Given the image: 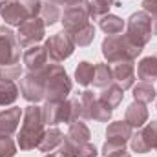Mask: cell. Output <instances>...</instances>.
<instances>
[{"label": "cell", "mask_w": 157, "mask_h": 157, "mask_svg": "<svg viewBox=\"0 0 157 157\" xmlns=\"http://www.w3.org/2000/svg\"><path fill=\"white\" fill-rule=\"evenodd\" d=\"M93 73H95V64L88 62V60H82L78 62V66L75 68V80H77L78 86H90L93 82Z\"/></svg>", "instance_id": "obj_28"}, {"label": "cell", "mask_w": 157, "mask_h": 157, "mask_svg": "<svg viewBox=\"0 0 157 157\" xmlns=\"http://www.w3.org/2000/svg\"><path fill=\"white\" fill-rule=\"evenodd\" d=\"M24 115V112L17 106L6 108L0 112V133L2 135H13L18 128L20 117Z\"/></svg>", "instance_id": "obj_18"}, {"label": "cell", "mask_w": 157, "mask_h": 157, "mask_svg": "<svg viewBox=\"0 0 157 157\" xmlns=\"http://www.w3.org/2000/svg\"><path fill=\"white\" fill-rule=\"evenodd\" d=\"M152 33L157 37V18H152Z\"/></svg>", "instance_id": "obj_37"}, {"label": "cell", "mask_w": 157, "mask_h": 157, "mask_svg": "<svg viewBox=\"0 0 157 157\" xmlns=\"http://www.w3.org/2000/svg\"><path fill=\"white\" fill-rule=\"evenodd\" d=\"M126 37L139 48H144L152 40V17L146 11H135L126 20Z\"/></svg>", "instance_id": "obj_5"}, {"label": "cell", "mask_w": 157, "mask_h": 157, "mask_svg": "<svg viewBox=\"0 0 157 157\" xmlns=\"http://www.w3.org/2000/svg\"><path fill=\"white\" fill-rule=\"evenodd\" d=\"M22 126H20V132L17 135V146L24 152L28 150H35L39 146L40 139L44 135V117H42V106L37 104H29L26 106L24 110V115H22Z\"/></svg>", "instance_id": "obj_1"}, {"label": "cell", "mask_w": 157, "mask_h": 157, "mask_svg": "<svg viewBox=\"0 0 157 157\" xmlns=\"http://www.w3.org/2000/svg\"><path fill=\"white\" fill-rule=\"evenodd\" d=\"M104 157H132L128 152H126V148L124 150H117V152H113V154H108V155H104Z\"/></svg>", "instance_id": "obj_35"}, {"label": "cell", "mask_w": 157, "mask_h": 157, "mask_svg": "<svg viewBox=\"0 0 157 157\" xmlns=\"http://www.w3.org/2000/svg\"><path fill=\"white\" fill-rule=\"evenodd\" d=\"M0 17L6 20V24L11 26H20L24 24L29 15L22 0H0Z\"/></svg>", "instance_id": "obj_14"}, {"label": "cell", "mask_w": 157, "mask_h": 157, "mask_svg": "<svg viewBox=\"0 0 157 157\" xmlns=\"http://www.w3.org/2000/svg\"><path fill=\"white\" fill-rule=\"evenodd\" d=\"M124 26H126V22H124L121 17L112 15V13H108V15H104L102 18H99V28H101L106 35H119V33H122Z\"/></svg>", "instance_id": "obj_24"}, {"label": "cell", "mask_w": 157, "mask_h": 157, "mask_svg": "<svg viewBox=\"0 0 157 157\" xmlns=\"http://www.w3.org/2000/svg\"><path fill=\"white\" fill-rule=\"evenodd\" d=\"M130 146L133 152L137 154H148L152 148H157V119L146 122L143 128H139L132 139H130Z\"/></svg>", "instance_id": "obj_13"}, {"label": "cell", "mask_w": 157, "mask_h": 157, "mask_svg": "<svg viewBox=\"0 0 157 157\" xmlns=\"http://www.w3.org/2000/svg\"><path fill=\"white\" fill-rule=\"evenodd\" d=\"M20 64V46L9 26H0V66Z\"/></svg>", "instance_id": "obj_9"}, {"label": "cell", "mask_w": 157, "mask_h": 157, "mask_svg": "<svg viewBox=\"0 0 157 157\" xmlns=\"http://www.w3.org/2000/svg\"><path fill=\"white\" fill-rule=\"evenodd\" d=\"M68 137H71V139H75V141H82V143H88L90 139H91V132H90V128L82 122V121H73L71 124H70V128H68Z\"/></svg>", "instance_id": "obj_30"}, {"label": "cell", "mask_w": 157, "mask_h": 157, "mask_svg": "<svg viewBox=\"0 0 157 157\" xmlns=\"http://www.w3.org/2000/svg\"><path fill=\"white\" fill-rule=\"evenodd\" d=\"M22 77V64L0 66V80H17Z\"/></svg>", "instance_id": "obj_32"}, {"label": "cell", "mask_w": 157, "mask_h": 157, "mask_svg": "<svg viewBox=\"0 0 157 157\" xmlns=\"http://www.w3.org/2000/svg\"><path fill=\"white\" fill-rule=\"evenodd\" d=\"M44 157H64V155H60V154H46Z\"/></svg>", "instance_id": "obj_38"}, {"label": "cell", "mask_w": 157, "mask_h": 157, "mask_svg": "<svg viewBox=\"0 0 157 157\" xmlns=\"http://www.w3.org/2000/svg\"><path fill=\"white\" fill-rule=\"evenodd\" d=\"M62 139H64V133H62L57 126H49L48 130H44V135H42V139H40V143H39L37 148H39L40 152L49 154V152H53L57 146H60Z\"/></svg>", "instance_id": "obj_20"}, {"label": "cell", "mask_w": 157, "mask_h": 157, "mask_svg": "<svg viewBox=\"0 0 157 157\" xmlns=\"http://www.w3.org/2000/svg\"><path fill=\"white\" fill-rule=\"evenodd\" d=\"M60 17H62V13H60V7H59L57 2H53V0H44L42 2V9H40L39 18L44 22L46 28L53 26L55 22H59Z\"/></svg>", "instance_id": "obj_23"}, {"label": "cell", "mask_w": 157, "mask_h": 157, "mask_svg": "<svg viewBox=\"0 0 157 157\" xmlns=\"http://www.w3.org/2000/svg\"><path fill=\"white\" fill-rule=\"evenodd\" d=\"M102 57L108 60V64H115L121 60H135L141 53L143 48L135 46L126 35H108L101 44Z\"/></svg>", "instance_id": "obj_3"}, {"label": "cell", "mask_w": 157, "mask_h": 157, "mask_svg": "<svg viewBox=\"0 0 157 157\" xmlns=\"http://www.w3.org/2000/svg\"><path fill=\"white\" fill-rule=\"evenodd\" d=\"M143 11H146L152 18H157V0H143Z\"/></svg>", "instance_id": "obj_34"}, {"label": "cell", "mask_w": 157, "mask_h": 157, "mask_svg": "<svg viewBox=\"0 0 157 157\" xmlns=\"http://www.w3.org/2000/svg\"><path fill=\"white\" fill-rule=\"evenodd\" d=\"M78 101H80V117L86 119V121L108 122L112 119V115H113V110L104 106L91 90H84L80 93Z\"/></svg>", "instance_id": "obj_7"}, {"label": "cell", "mask_w": 157, "mask_h": 157, "mask_svg": "<svg viewBox=\"0 0 157 157\" xmlns=\"http://www.w3.org/2000/svg\"><path fill=\"white\" fill-rule=\"evenodd\" d=\"M22 2H24V6H26V9H28L29 18H35V17L40 15L42 2H44V0H22Z\"/></svg>", "instance_id": "obj_33"}, {"label": "cell", "mask_w": 157, "mask_h": 157, "mask_svg": "<svg viewBox=\"0 0 157 157\" xmlns=\"http://www.w3.org/2000/svg\"><path fill=\"white\" fill-rule=\"evenodd\" d=\"M17 155V143L11 135L0 133V157H15Z\"/></svg>", "instance_id": "obj_31"}, {"label": "cell", "mask_w": 157, "mask_h": 157, "mask_svg": "<svg viewBox=\"0 0 157 157\" xmlns=\"http://www.w3.org/2000/svg\"><path fill=\"white\" fill-rule=\"evenodd\" d=\"M53 2H57V4H59V0H53Z\"/></svg>", "instance_id": "obj_39"}, {"label": "cell", "mask_w": 157, "mask_h": 157, "mask_svg": "<svg viewBox=\"0 0 157 157\" xmlns=\"http://www.w3.org/2000/svg\"><path fill=\"white\" fill-rule=\"evenodd\" d=\"M122 99H124V91L119 88L115 82H112L110 86L102 88V91L99 93V101H101L104 106L112 108V110H115V108H117L119 104L122 102Z\"/></svg>", "instance_id": "obj_21"}, {"label": "cell", "mask_w": 157, "mask_h": 157, "mask_svg": "<svg viewBox=\"0 0 157 157\" xmlns=\"http://www.w3.org/2000/svg\"><path fill=\"white\" fill-rule=\"evenodd\" d=\"M60 22L64 26V31H68V33H75L77 29L90 24L88 0H82L80 4H75V6H68L60 17Z\"/></svg>", "instance_id": "obj_12"}, {"label": "cell", "mask_w": 157, "mask_h": 157, "mask_svg": "<svg viewBox=\"0 0 157 157\" xmlns=\"http://www.w3.org/2000/svg\"><path fill=\"white\" fill-rule=\"evenodd\" d=\"M133 135V128L126 121H113L106 128V143L102 144V155L124 150L128 141Z\"/></svg>", "instance_id": "obj_6"}, {"label": "cell", "mask_w": 157, "mask_h": 157, "mask_svg": "<svg viewBox=\"0 0 157 157\" xmlns=\"http://www.w3.org/2000/svg\"><path fill=\"white\" fill-rule=\"evenodd\" d=\"M20 88L15 80H0V106H11L18 99Z\"/></svg>", "instance_id": "obj_25"}, {"label": "cell", "mask_w": 157, "mask_h": 157, "mask_svg": "<svg viewBox=\"0 0 157 157\" xmlns=\"http://www.w3.org/2000/svg\"><path fill=\"white\" fill-rule=\"evenodd\" d=\"M42 117L48 126H57L60 122L71 124L80 117V101L78 99H66L59 102L46 101L42 106Z\"/></svg>", "instance_id": "obj_4"}, {"label": "cell", "mask_w": 157, "mask_h": 157, "mask_svg": "<svg viewBox=\"0 0 157 157\" xmlns=\"http://www.w3.org/2000/svg\"><path fill=\"white\" fill-rule=\"evenodd\" d=\"M44 37H46V26H44V22L40 20L39 17L28 18L24 24L18 26V31H17L18 46L24 48V49L40 44L44 40Z\"/></svg>", "instance_id": "obj_10"}, {"label": "cell", "mask_w": 157, "mask_h": 157, "mask_svg": "<svg viewBox=\"0 0 157 157\" xmlns=\"http://www.w3.org/2000/svg\"><path fill=\"white\" fill-rule=\"evenodd\" d=\"M135 60H121L112 64V73H113V82L117 84L122 91L130 90L135 82Z\"/></svg>", "instance_id": "obj_16"}, {"label": "cell", "mask_w": 157, "mask_h": 157, "mask_svg": "<svg viewBox=\"0 0 157 157\" xmlns=\"http://www.w3.org/2000/svg\"><path fill=\"white\" fill-rule=\"evenodd\" d=\"M70 35H71V39L75 42V46L86 48V46H90V44L93 42V39H95V26L90 22V24H86L84 28H80L75 33H70Z\"/></svg>", "instance_id": "obj_29"}, {"label": "cell", "mask_w": 157, "mask_h": 157, "mask_svg": "<svg viewBox=\"0 0 157 157\" xmlns=\"http://www.w3.org/2000/svg\"><path fill=\"white\" fill-rule=\"evenodd\" d=\"M132 90H133V101H139V102H144V104L155 101L157 97V91L152 86V82H143L141 80L139 84H133Z\"/></svg>", "instance_id": "obj_26"}, {"label": "cell", "mask_w": 157, "mask_h": 157, "mask_svg": "<svg viewBox=\"0 0 157 157\" xmlns=\"http://www.w3.org/2000/svg\"><path fill=\"white\" fill-rule=\"evenodd\" d=\"M73 82L68 77L66 70L60 64H48L44 70V101L59 102L66 101L71 93Z\"/></svg>", "instance_id": "obj_2"}, {"label": "cell", "mask_w": 157, "mask_h": 157, "mask_svg": "<svg viewBox=\"0 0 157 157\" xmlns=\"http://www.w3.org/2000/svg\"><path fill=\"white\" fill-rule=\"evenodd\" d=\"M46 49H48V55H49V60L59 64V62H64L66 59H70L75 51V42L71 39V35L68 31H59L55 35H51L49 39L44 42Z\"/></svg>", "instance_id": "obj_8"}, {"label": "cell", "mask_w": 157, "mask_h": 157, "mask_svg": "<svg viewBox=\"0 0 157 157\" xmlns=\"http://www.w3.org/2000/svg\"><path fill=\"white\" fill-rule=\"evenodd\" d=\"M82 0H59V4H64L66 7L68 6H75V4H80Z\"/></svg>", "instance_id": "obj_36"}, {"label": "cell", "mask_w": 157, "mask_h": 157, "mask_svg": "<svg viewBox=\"0 0 157 157\" xmlns=\"http://www.w3.org/2000/svg\"><path fill=\"white\" fill-rule=\"evenodd\" d=\"M113 82V73H112V66L110 64H95V73H93V86L95 88H106Z\"/></svg>", "instance_id": "obj_27"}, {"label": "cell", "mask_w": 157, "mask_h": 157, "mask_svg": "<svg viewBox=\"0 0 157 157\" xmlns=\"http://www.w3.org/2000/svg\"><path fill=\"white\" fill-rule=\"evenodd\" d=\"M124 121L135 130L143 128L146 122H148V108L144 102H139V101H133L128 108H126V113H124Z\"/></svg>", "instance_id": "obj_19"}, {"label": "cell", "mask_w": 157, "mask_h": 157, "mask_svg": "<svg viewBox=\"0 0 157 157\" xmlns=\"http://www.w3.org/2000/svg\"><path fill=\"white\" fill-rule=\"evenodd\" d=\"M44 70L26 71L20 77V93L29 104H37L40 101H44Z\"/></svg>", "instance_id": "obj_11"}, {"label": "cell", "mask_w": 157, "mask_h": 157, "mask_svg": "<svg viewBox=\"0 0 157 157\" xmlns=\"http://www.w3.org/2000/svg\"><path fill=\"white\" fill-rule=\"evenodd\" d=\"M59 154L64 157H97V148L88 141V143H82V141H75L68 135H64L60 146H59Z\"/></svg>", "instance_id": "obj_15"}, {"label": "cell", "mask_w": 157, "mask_h": 157, "mask_svg": "<svg viewBox=\"0 0 157 157\" xmlns=\"http://www.w3.org/2000/svg\"><path fill=\"white\" fill-rule=\"evenodd\" d=\"M155 150H157V148H155Z\"/></svg>", "instance_id": "obj_40"}, {"label": "cell", "mask_w": 157, "mask_h": 157, "mask_svg": "<svg viewBox=\"0 0 157 157\" xmlns=\"http://www.w3.org/2000/svg\"><path fill=\"white\" fill-rule=\"evenodd\" d=\"M22 62L28 68V71H42L49 64V55H48L46 46L37 44V46L28 48L22 55Z\"/></svg>", "instance_id": "obj_17"}, {"label": "cell", "mask_w": 157, "mask_h": 157, "mask_svg": "<svg viewBox=\"0 0 157 157\" xmlns=\"http://www.w3.org/2000/svg\"><path fill=\"white\" fill-rule=\"evenodd\" d=\"M137 77L143 82H154L157 80V57L150 55L139 60L137 64Z\"/></svg>", "instance_id": "obj_22"}]
</instances>
